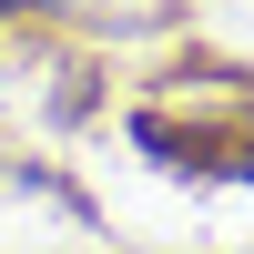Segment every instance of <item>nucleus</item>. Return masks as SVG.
I'll list each match as a JSON object with an SVG mask.
<instances>
[{"mask_svg":"<svg viewBox=\"0 0 254 254\" xmlns=\"http://www.w3.org/2000/svg\"><path fill=\"white\" fill-rule=\"evenodd\" d=\"M0 10H20V0H0Z\"/></svg>","mask_w":254,"mask_h":254,"instance_id":"obj_1","label":"nucleus"}]
</instances>
